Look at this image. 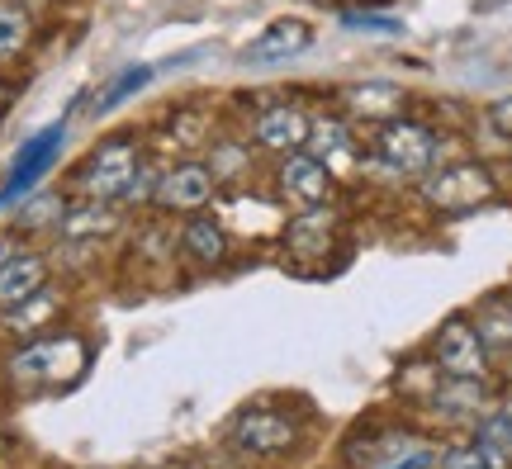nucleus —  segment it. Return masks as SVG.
Returning a JSON list of instances; mask_svg holds the SVG:
<instances>
[{"instance_id":"f257e3e1","label":"nucleus","mask_w":512,"mask_h":469,"mask_svg":"<svg viewBox=\"0 0 512 469\" xmlns=\"http://www.w3.org/2000/svg\"><path fill=\"white\" fill-rule=\"evenodd\" d=\"M91 365V346L72 337V332H57V337H34L24 342L10 356V375H15L19 389H38V394H53V389H67L86 375Z\"/></svg>"},{"instance_id":"f03ea898","label":"nucleus","mask_w":512,"mask_h":469,"mask_svg":"<svg viewBox=\"0 0 512 469\" xmlns=\"http://www.w3.org/2000/svg\"><path fill=\"white\" fill-rule=\"evenodd\" d=\"M138 181H143V147L133 138L100 143L76 171V185L91 204H124L138 195Z\"/></svg>"},{"instance_id":"7ed1b4c3","label":"nucleus","mask_w":512,"mask_h":469,"mask_svg":"<svg viewBox=\"0 0 512 469\" xmlns=\"http://www.w3.org/2000/svg\"><path fill=\"white\" fill-rule=\"evenodd\" d=\"M370 157L394 171L403 181H427L437 171V157H441V143L437 133L427 124H413V119H389V124L375 128V143H370Z\"/></svg>"},{"instance_id":"20e7f679","label":"nucleus","mask_w":512,"mask_h":469,"mask_svg":"<svg viewBox=\"0 0 512 469\" xmlns=\"http://www.w3.org/2000/svg\"><path fill=\"white\" fill-rule=\"evenodd\" d=\"M280 247H285V266L299 275H328V252L347 247V233L332 209H318V214H290L285 233H280Z\"/></svg>"},{"instance_id":"39448f33","label":"nucleus","mask_w":512,"mask_h":469,"mask_svg":"<svg viewBox=\"0 0 512 469\" xmlns=\"http://www.w3.org/2000/svg\"><path fill=\"white\" fill-rule=\"evenodd\" d=\"M489 346L479 342L475 323L465 313H451L427 342V365L446 379H489Z\"/></svg>"},{"instance_id":"423d86ee","label":"nucleus","mask_w":512,"mask_h":469,"mask_svg":"<svg viewBox=\"0 0 512 469\" xmlns=\"http://www.w3.org/2000/svg\"><path fill=\"white\" fill-rule=\"evenodd\" d=\"M228 446L252 460H280L299 446V422L275 403H256V408H242L238 422L228 427Z\"/></svg>"},{"instance_id":"0eeeda50","label":"nucleus","mask_w":512,"mask_h":469,"mask_svg":"<svg viewBox=\"0 0 512 469\" xmlns=\"http://www.w3.org/2000/svg\"><path fill=\"white\" fill-rule=\"evenodd\" d=\"M422 199L441 214H470V209H484L489 199H498V181L494 171H484L479 162H451L437 166L422 181Z\"/></svg>"},{"instance_id":"6e6552de","label":"nucleus","mask_w":512,"mask_h":469,"mask_svg":"<svg viewBox=\"0 0 512 469\" xmlns=\"http://www.w3.org/2000/svg\"><path fill=\"white\" fill-rule=\"evenodd\" d=\"M437 446L413 427H389V432H370L366 441H347L351 469H432Z\"/></svg>"},{"instance_id":"1a4fd4ad","label":"nucleus","mask_w":512,"mask_h":469,"mask_svg":"<svg viewBox=\"0 0 512 469\" xmlns=\"http://www.w3.org/2000/svg\"><path fill=\"white\" fill-rule=\"evenodd\" d=\"M332 190H337V176H332L318 157H309V152H290V157L280 162V171H275V195H280V204L294 209V214L328 209Z\"/></svg>"},{"instance_id":"9d476101","label":"nucleus","mask_w":512,"mask_h":469,"mask_svg":"<svg viewBox=\"0 0 512 469\" xmlns=\"http://www.w3.org/2000/svg\"><path fill=\"white\" fill-rule=\"evenodd\" d=\"M214 195H219V181H214V166H204V162L166 166L157 190H152V199H157L162 214H185V218L204 214Z\"/></svg>"},{"instance_id":"9b49d317","label":"nucleus","mask_w":512,"mask_h":469,"mask_svg":"<svg viewBox=\"0 0 512 469\" xmlns=\"http://www.w3.org/2000/svg\"><path fill=\"white\" fill-rule=\"evenodd\" d=\"M62 138H67V128L53 124V128H43L38 138H29V143L19 147V157L10 162V176H5V185H0V209L34 190L38 176H43V171L53 166V157L62 152Z\"/></svg>"},{"instance_id":"f8f14e48","label":"nucleus","mask_w":512,"mask_h":469,"mask_svg":"<svg viewBox=\"0 0 512 469\" xmlns=\"http://www.w3.org/2000/svg\"><path fill=\"white\" fill-rule=\"evenodd\" d=\"M432 413L441 422H456V427H475L479 417L494 408V389L489 379H446L437 375V389H432Z\"/></svg>"},{"instance_id":"ddd939ff","label":"nucleus","mask_w":512,"mask_h":469,"mask_svg":"<svg viewBox=\"0 0 512 469\" xmlns=\"http://www.w3.org/2000/svg\"><path fill=\"white\" fill-rule=\"evenodd\" d=\"M309 157L328 166L332 176H351V171H361L366 166V143H361V133L342 119H323V124L309 128V147H304Z\"/></svg>"},{"instance_id":"4468645a","label":"nucleus","mask_w":512,"mask_h":469,"mask_svg":"<svg viewBox=\"0 0 512 469\" xmlns=\"http://www.w3.org/2000/svg\"><path fill=\"white\" fill-rule=\"evenodd\" d=\"M309 128H313V119L299 105H271L256 114L252 138H256V147L290 157V152H304V147H309Z\"/></svg>"},{"instance_id":"2eb2a0df","label":"nucleus","mask_w":512,"mask_h":469,"mask_svg":"<svg viewBox=\"0 0 512 469\" xmlns=\"http://www.w3.org/2000/svg\"><path fill=\"white\" fill-rule=\"evenodd\" d=\"M309 43H313V29L304 19H271V24L242 48V62H256V67L285 62V57H299Z\"/></svg>"},{"instance_id":"dca6fc26","label":"nucleus","mask_w":512,"mask_h":469,"mask_svg":"<svg viewBox=\"0 0 512 469\" xmlns=\"http://www.w3.org/2000/svg\"><path fill=\"white\" fill-rule=\"evenodd\" d=\"M43 289H48V256L19 252L15 261H5V266H0V313L29 304V299L43 294Z\"/></svg>"},{"instance_id":"f3484780","label":"nucleus","mask_w":512,"mask_h":469,"mask_svg":"<svg viewBox=\"0 0 512 469\" xmlns=\"http://www.w3.org/2000/svg\"><path fill=\"white\" fill-rule=\"evenodd\" d=\"M470 441L484 451V460H489L494 469H512V394L498 398L494 408L479 417Z\"/></svg>"},{"instance_id":"a211bd4d","label":"nucleus","mask_w":512,"mask_h":469,"mask_svg":"<svg viewBox=\"0 0 512 469\" xmlns=\"http://www.w3.org/2000/svg\"><path fill=\"white\" fill-rule=\"evenodd\" d=\"M181 252L190 256L200 271H214V266H223V261L233 256V242H228V233H223V223L195 214L181 233Z\"/></svg>"},{"instance_id":"6ab92c4d","label":"nucleus","mask_w":512,"mask_h":469,"mask_svg":"<svg viewBox=\"0 0 512 469\" xmlns=\"http://www.w3.org/2000/svg\"><path fill=\"white\" fill-rule=\"evenodd\" d=\"M475 332L479 342L489 346V356H498V351H512V294L508 289H498V294H484L475 304Z\"/></svg>"},{"instance_id":"aec40b11","label":"nucleus","mask_w":512,"mask_h":469,"mask_svg":"<svg viewBox=\"0 0 512 469\" xmlns=\"http://www.w3.org/2000/svg\"><path fill=\"white\" fill-rule=\"evenodd\" d=\"M67 237H86V242H95V237H110L114 228H119V214H114V204H81V209H72V214H62V223H57Z\"/></svg>"},{"instance_id":"412c9836","label":"nucleus","mask_w":512,"mask_h":469,"mask_svg":"<svg viewBox=\"0 0 512 469\" xmlns=\"http://www.w3.org/2000/svg\"><path fill=\"white\" fill-rule=\"evenodd\" d=\"M351 105L366 109L370 119H375V128H380V124H389V119H399L403 95L394 91V86H380V81H375V86H356V91H351Z\"/></svg>"},{"instance_id":"4be33fe9","label":"nucleus","mask_w":512,"mask_h":469,"mask_svg":"<svg viewBox=\"0 0 512 469\" xmlns=\"http://www.w3.org/2000/svg\"><path fill=\"white\" fill-rule=\"evenodd\" d=\"M29 43V10L19 0H0V57H15Z\"/></svg>"},{"instance_id":"5701e85b","label":"nucleus","mask_w":512,"mask_h":469,"mask_svg":"<svg viewBox=\"0 0 512 469\" xmlns=\"http://www.w3.org/2000/svg\"><path fill=\"white\" fill-rule=\"evenodd\" d=\"M57 313V294L53 289H43V294H34L29 304H19L5 313V332H38L43 327V318H53Z\"/></svg>"},{"instance_id":"b1692460","label":"nucleus","mask_w":512,"mask_h":469,"mask_svg":"<svg viewBox=\"0 0 512 469\" xmlns=\"http://www.w3.org/2000/svg\"><path fill=\"white\" fill-rule=\"evenodd\" d=\"M432 469H494V465L484 460V451L475 441H451V446H437Z\"/></svg>"},{"instance_id":"393cba45","label":"nucleus","mask_w":512,"mask_h":469,"mask_svg":"<svg viewBox=\"0 0 512 469\" xmlns=\"http://www.w3.org/2000/svg\"><path fill=\"white\" fill-rule=\"evenodd\" d=\"M147 81H152V67H128V72L119 76V81H114L110 91L100 95V105H95V114H110V109H114V105H124V100H128L133 91H143Z\"/></svg>"},{"instance_id":"a878e982","label":"nucleus","mask_w":512,"mask_h":469,"mask_svg":"<svg viewBox=\"0 0 512 469\" xmlns=\"http://www.w3.org/2000/svg\"><path fill=\"white\" fill-rule=\"evenodd\" d=\"M347 24H351V29H366V34H403L399 19H389V15H366V10H351Z\"/></svg>"},{"instance_id":"bb28decb","label":"nucleus","mask_w":512,"mask_h":469,"mask_svg":"<svg viewBox=\"0 0 512 469\" xmlns=\"http://www.w3.org/2000/svg\"><path fill=\"white\" fill-rule=\"evenodd\" d=\"M489 128L503 133V138H512V95H503V100L489 105Z\"/></svg>"},{"instance_id":"cd10ccee","label":"nucleus","mask_w":512,"mask_h":469,"mask_svg":"<svg viewBox=\"0 0 512 469\" xmlns=\"http://www.w3.org/2000/svg\"><path fill=\"white\" fill-rule=\"evenodd\" d=\"M19 252H24V247H19L15 237H0V266H5V261H15Z\"/></svg>"},{"instance_id":"c85d7f7f","label":"nucleus","mask_w":512,"mask_h":469,"mask_svg":"<svg viewBox=\"0 0 512 469\" xmlns=\"http://www.w3.org/2000/svg\"><path fill=\"white\" fill-rule=\"evenodd\" d=\"M0 455H5V432H0Z\"/></svg>"}]
</instances>
